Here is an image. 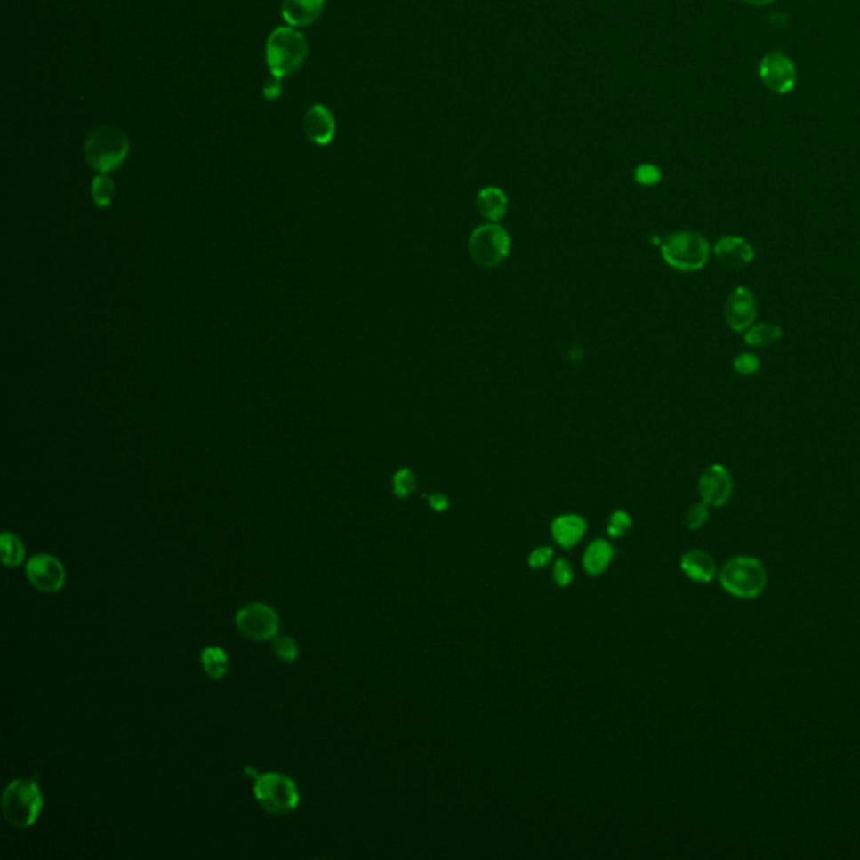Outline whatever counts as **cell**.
Segmentation results:
<instances>
[{
    "instance_id": "1",
    "label": "cell",
    "mask_w": 860,
    "mask_h": 860,
    "mask_svg": "<svg viewBox=\"0 0 860 860\" xmlns=\"http://www.w3.org/2000/svg\"><path fill=\"white\" fill-rule=\"evenodd\" d=\"M130 140L126 133L113 125H100L91 130L84 141V157L91 168L100 173H109L126 160Z\"/></svg>"
},
{
    "instance_id": "2",
    "label": "cell",
    "mask_w": 860,
    "mask_h": 860,
    "mask_svg": "<svg viewBox=\"0 0 860 860\" xmlns=\"http://www.w3.org/2000/svg\"><path fill=\"white\" fill-rule=\"evenodd\" d=\"M308 41L296 28H276L266 43V62L272 76L285 79L296 73L308 56Z\"/></svg>"
},
{
    "instance_id": "3",
    "label": "cell",
    "mask_w": 860,
    "mask_h": 860,
    "mask_svg": "<svg viewBox=\"0 0 860 860\" xmlns=\"http://www.w3.org/2000/svg\"><path fill=\"white\" fill-rule=\"evenodd\" d=\"M41 788L30 780H14L4 790L2 814L15 829H29L43 812Z\"/></svg>"
},
{
    "instance_id": "4",
    "label": "cell",
    "mask_w": 860,
    "mask_h": 860,
    "mask_svg": "<svg viewBox=\"0 0 860 860\" xmlns=\"http://www.w3.org/2000/svg\"><path fill=\"white\" fill-rule=\"evenodd\" d=\"M710 242L693 230L672 232L661 244L663 259L671 268L682 272L703 269L710 259Z\"/></svg>"
},
{
    "instance_id": "5",
    "label": "cell",
    "mask_w": 860,
    "mask_h": 860,
    "mask_svg": "<svg viewBox=\"0 0 860 860\" xmlns=\"http://www.w3.org/2000/svg\"><path fill=\"white\" fill-rule=\"evenodd\" d=\"M721 587L741 600L756 599L767 587V572L753 557L729 559L719 572Z\"/></svg>"
},
{
    "instance_id": "6",
    "label": "cell",
    "mask_w": 860,
    "mask_h": 860,
    "mask_svg": "<svg viewBox=\"0 0 860 860\" xmlns=\"http://www.w3.org/2000/svg\"><path fill=\"white\" fill-rule=\"evenodd\" d=\"M254 797L257 803L272 816H286L300 805V792L296 784L281 773H264L254 778Z\"/></svg>"
},
{
    "instance_id": "7",
    "label": "cell",
    "mask_w": 860,
    "mask_h": 860,
    "mask_svg": "<svg viewBox=\"0 0 860 860\" xmlns=\"http://www.w3.org/2000/svg\"><path fill=\"white\" fill-rule=\"evenodd\" d=\"M511 251V237L504 227L487 222L472 230L469 237V254L483 268H496Z\"/></svg>"
},
{
    "instance_id": "8",
    "label": "cell",
    "mask_w": 860,
    "mask_h": 860,
    "mask_svg": "<svg viewBox=\"0 0 860 860\" xmlns=\"http://www.w3.org/2000/svg\"><path fill=\"white\" fill-rule=\"evenodd\" d=\"M236 625L244 637L264 642L277 635L279 617L269 605H245L236 615Z\"/></svg>"
},
{
    "instance_id": "9",
    "label": "cell",
    "mask_w": 860,
    "mask_h": 860,
    "mask_svg": "<svg viewBox=\"0 0 860 860\" xmlns=\"http://www.w3.org/2000/svg\"><path fill=\"white\" fill-rule=\"evenodd\" d=\"M760 79L768 90L786 94L797 84V68L782 52H770L760 62Z\"/></svg>"
},
{
    "instance_id": "10",
    "label": "cell",
    "mask_w": 860,
    "mask_h": 860,
    "mask_svg": "<svg viewBox=\"0 0 860 860\" xmlns=\"http://www.w3.org/2000/svg\"><path fill=\"white\" fill-rule=\"evenodd\" d=\"M26 575L34 589L56 593L66 583V570L60 559L51 555H36L26 565Z\"/></svg>"
},
{
    "instance_id": "11",
    "label": "cell",
    "mask_w": 860,
    "mask_h": 860,
    "mask_svg": "<svg viewBox=\"0 0 860 860\" xmlns=\"http://www.w3.org/2000/svg\"><path fill=\"white\" fill-rule=\"evenodd\" d=\"M733 479L727 469L721 464H712L699 478V494L703 502L714 508H721L731 498Z\"/></svg>"
},
{
    "instance_id": "12",
    "label": "cell",
    "mask_w": 860,
    "mask_h": 860,
    "mask_svg": "<svg viewBox=\"0 0 860 860\" xmlns=\"http://www.w3.org/2000/svg\"><path fill=\"white\" fill-rule=\"evenodd\" d=\"M756 317V301L753 293L746 287H736L726 300L725 319L733 332H746Z\"/></svg>"
},
{
    "instance_id": "13",
    "label": "cell",
    "mask_w": 860,
    "mask_h": 860,
    "mask_svg": "<svg viewBox=\"0 0 860 860\" xmlns=\"http://www.w3.org/2000/svg\"><path fill=\"white\" fill-rule=\"evenodd\" d=\"M304 133L306 136L317 143V145H328L336 132V123L333 117L330 108L325 105H313L304 113Z\"/></svg>"
},
{
    "instance_id": "14",
    "label": "cell",
    "mask_w": 860,
    "mask_h": 860,
    "mask_svg": "<svg viewBox=\"0 0 860 860\" xmlns=\"http://www.w3.org/2000/svg\"><path fill=\"white\" fill-rule=\"evenodd\" d=\"M714 254L727 268H744L755 259L753 247L736 236H726L716 242Z\"/></svg>"
},
{
    "instance_id": "15",
    "label": "cell",
    "mask_w": 860,
    "mask_h": 860,
    "mask_svg": "<svg viewBox=\"0 0 860 860\" xmlns=\"http://www.w3.org/2000/svg\"><path fill=\"white\" fill-rule=\"evenodd\" d=\"M326 0H285L281 7L283 19L291 28H306L323 14Z\"/></svg>"
},
{
    "instance_id": "16",
    "label": "cell",
    "mask_w": 860,
    "mask_h": 860,
    "mask_svg": "<svg viewBox=\"0 0 860 860\" xmlns=\"http://www.w3.org/2000/svg\"><path fill=\"white\" fill-rule=\"evenodd\" d=\"M587 533V521L580 514H561L551 523V536L561 548H572Z\"/></svg>"
},
{
    "instance_id": "17",
    "label": "cell",
    "mask_w": 860,
    "mask_h": 860,
    "mask_svg": "<svg viewBox=\"0 0 860 860\" xmlns=\"http://www.w3.org/2000/svg\"><path fill=\"white\" fill-rule=\"evenodd\" d=\"M680 568L693 582L710 583L718 574L716 561L710 553L701 550H691L680 559Z\"/></svg>"
},
{
    "instance_id": "18",
    "label": "cell",
    "mask_w": 860,
    "mask_h": 860,
    "mask_svg": "<svg viewBox=\"0 0 860 860\" xmlns=\"http://www.w3.org/2000/svg\"><path fill=\"white\" fill-rule=\"evenodd\" d=\"M478 211L489 222H498L508 211V197L498 187H486L478 194Z\"/></svg>"
},
{
    "instance_id": "19",
    "label": "cell",
    "mask_w": 860,
    "mask_h": 860,
    "mask_svg": "<svg viewBox=\"0 0 860 860\" xmlns=\"http://www.w3.org/2000/svg\"><path fill=\"white\" fill-rule=\"evenodd\" d=\"M614 553H615L614 546L608 543L607 540H593L589 544V548L585 550V555H583L585 572L591 576L604 574L605 570L608 568L610 561L614 559Z\"/></svg>"
},
{
    "instance_id": "20",
    "label": "cell",
    "mask_w": 860,
    "mask_h": 860,
    "mask_svg": "<svg viewBox=\"0 0 860 860\" xmlns=\"http://www.w3.org/2000/svg\"><path fill=\"white\" fill-rule=\"evenodd\" d=\"M202 665L207 672V676L212 679H222L229 671V659L227 654L222 649L217 647H207L200 654Z\"/></svg>"
},
{
    "instance_id": "21",
    "label": "cell",
    "mask_w": 860,
    "mask_h": 860,
    "mask_svg": "<svg viewBox=\"0 0 860 860\" xmlns=\"http://www.w3.org/2000/svg\"><path fill=\"white\" fill-rule=\"evenodd\" d=\"M782 338V328L770 323H761L746 330V343L750 347H768Z\"/></svg>"
},
{
    "instance_id": "22",
    "label": "cell",
    "mask_w": 860,
    "mask_h": 860,
    "mask_svg": "<svg viewBox=\"0 0 860 860\" xmlns=\"http://www.w3.org/2000/svg\"><path fill=\"white\" fill-rule=\"evenodd\" d=\"M0 546H2V561L9 568L19 567L26 559L24 544L12 533H2Z\"/></svg>"
},
{
    "instance_id": "23",
    "label": "cell",
    "mask_w": 860,
    "mask_h": 860,
    "mask_svg": "<svg viewBox=\"0 0 860 860\" xmlns=\"http://www.w3.org/2000/svg\"><path fill=\"white\" fill-rule=\"evenodd\" d=\"M91 196L98 207H108L115 196V183L108 173H100L91 183Z\"/></svg>"
},
{
    "instance_id": "24",
    "label": "cell",
    "mask_w": 860,
    "mask_h": 860,
    "mask_svg": "<svg viewBox=\"0 0 860 860\" xmlns=\"http://www.w3.org/2000/svg\"><path fill=\"white\" fill-rule=\"evenodd\" d=\"M417 489V478L414 470L408 468H402L395 472L393 476V494L397 498L406 499L414 494Z\"/></svg>"
},
{
    "instance_id": "25",
    "label": "cell",
    "mask_w": 860,
    "mask_h": 860,
    "mask_svg": "<svg viewBox=\"0 0 860 860\" xmlns=\"http://www.w3.org/2000/svg\"><path fill=\"white\" fill-rule=\"evenodd\" d=\"M272 650L285 663H294L300 655L298 642L287 635H276L272 640Z\"/></svg>"
},
{
    "instance_id": "26",
    "label": "cell",
    "mask_w": 860,
    "mask_h": 860,
    "mask_svg": "<svg viewBox=\"0 0 860 860\" xmlns=\"http://www.w3.org/2000/svg\"><path fill=\"white\" fill-rule=\"evenodd\" d=\"M632 528V519L625 511H615L610 516L608 525H607V534L610 538H622L623 534L629 533Z\"/></svg>"
},
{
    "instance_id": "27",
    "label": "cell",
    "mask_w": 860,
    "mask_h": 860,
    "mask_svg": "<svg viewBox=\"0 0 860 860\" xmlns=\"http://www.w3.org/2000/svg\"><path fill=\"white\" fill-rule=\"evenodd\" d=\"M710 518V511H708V504L706 502H699V504H693L687 513H686V525L689 529H699L703 528L706 525Z\"/></svg>"
},
{
    "instance_id": "28",
    "label": "cell",
    "mask_w": 860,
    "mask_h": 860,
    "mask_svg": "<svg viewBox=\"0 0 860 860\" xmlns=\"http://www.w3.org/2000/svg\"><path fill=\"white\" fill-rule=\"evenodd\" d=\"M634 179L637 183L650 187V185H655V183L661 181L663 173H661V170L657 166L652 165V164H642V165L635 168Z\"/></svg>"
},
{
    "instance_id": "29",
    "label": "cell",
    "mask_w": 860,
    "mask_h": 860,
    "mask_svg": "<svg viewBox=\"0 0 860 860\" xmlns=\"http://www.w3.org/2000/svg\"><path fill=\"white\" fill-rule=\"evenodd\" d=\"M553 582L559 587H568L574 582V568L567 559H559L553 565Z\"/></svg>"
},
{
    "instance_id": "30",
    "label": "cell",
    "mask_w": 860,
    "mask_h": 860,
    "mask_svg": "<svg viewBox=\"0 0 860 860\" xmlns=\"http://www.w3.org/2000/svg\"><path fill=\"white\" fill-rule=\"evenodd\" d=\"M733 366L741 375H753L760 370V360L751 353H741L735 358Z\"/></svg>"
},
{
    "instance_id": "31",
    "label": "cell",
    "mask_w": 860,
    "mask_h": 860,
    "mask_svg": "<svg viewBox=\"0 0 860 860\" xmlns=\"http://www.w3.org/2000/svg\"><path fill=\"white\" fill-rule=\"evenodd\" d=\"M551 559H553V550L550 546H538L529 553L528 565L534 570H540L544 568Z\"/></svg>"
},
{
    "instance_id": "32",
    "label": "cell",
    "mask_w": 860,
    "mask_h": 860,
    "mask_svg": "<svg viewBox=\"0 0 860 860\" xmlns=\"http://www.w3.org/2000/svg\"><path fill=\"white\" fill-rule=\"evenodd\" d=\"M262 92H264V98L268 101L277 100L281 96V92H283V79L277 77V76L271 75V77L266 81V84L262 88Z\"/></svg>"
},
{
    "instance_id": "33",
    "label": "cell",
    "mask_w": 860,
    "mask_h": 860,
    "mask_svg": "<svg viewBox=\"0 0 860 860\" xmlns=\"http://www.w3.org/2000/svg\"><path fill=\"white\" fill-rule=\"evenodd\" d=\"M427 499H429V506H430V508H432L436 513H442V511H446V510L449 508V498H447L446 494H442V493L430 494V496H427Z\"/></svg>"
},
{
    "instance_id": "34",
    "label": "cell",
    "mask_w": 860,
    "mask_h": 860,
    "mask_svg": "<svg viewBox=\"0 0 860 860\" xmlns=\"http://www.w3.org/2000/svg\"><path fill=\"white\" fill-rule=\"evenodd\" d=\"M748 4H753V5H768V4H773L775 0H744Z\"/></svg>"
},
{
    "instance_id": "35",
    "label": "cell",
    "mask_w": 860,
    "mask_h": 860,
    "mask_svg": "<svg viewBox=\"0 0 860 860\" xmlns=\"http://www.w3.org/2000/svg\"><path fill=\"white\" fill-rule=\"evenodd\" d=\"M244 773H245V775H251V776H253V778H256L257 775H259V773H257L256 770H253V768H251V767H247V768H245V770H244Z\"/></svg>"
}]
</instances>
